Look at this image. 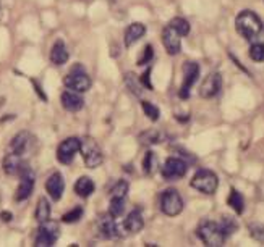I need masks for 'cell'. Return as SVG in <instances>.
I'll return each mask as SVG.
<instances>
[{"instance_id": "obj_34", "label": "cell", "mask_w": 264, "mask_h": 247, "mask_svg": "<svg viewBox=\"0 0 264 247\" xmlns=\"http://www.w3.org/2000/svg\"><path fill=\"white\" fill-rule=\"evenodd\" d=\"M139 139H141V142H143V144H157V142L162 141V136L159 134L157 131L151 129V131L143 132V134L139 136Z\"/></svg>"}, {"instance_id": "obj_10", "label": "cell", "mask_w": 264, "mask_h": 247, "mask_svg": "<svg viewBox=\"0 0 264 247\" xmlns=\"http://www.w3.org/2000/svg\"><path fill=\"white\" fill-rule=\"evenodd\" d=\"M199 78V65L195 61H185L184 65V84H181L178 96L181 99H188L191 87L195 86V82Z\"/></svg>"}, {"instance_id": "obj_28", "label": "cell", "mask_w": 264, "mask_h": 247, "mask_svg": "<svg viewBox=\"0 0 264 247\" xmlns=\"http://www.w3.org/2000/svg\"><path fill=\"white\" fill-rule=\"evenodd\" d=\"M125 212V200L124 199H110L109 205V215L114 218H118Z\"/></svg>"}, {"instance_id": "obj_26", "label": "cell", "mask_w": 264, "mask_h": 247, "mask_svg": "<svg viewBox=\"0 0 264 247\" xmlns=\"http://www.w3.org/2000/svg\"><path fill=\"white\" fill-rule=\"evenodd\" d=\"M128 191H130V184L125 181V179H120L115 186L110 191V199H127L128 195Z\"/></svg>"}, {"instance_id": "obj_33", "label": "cell", "mask_w": 264, "mask_h": 247, "mask_svg": "<svg viewBox=\"0 0 264 247\" xmlns=\"http://www.w3.org/2000/svg\"><path fill=\"white\" fill-rule=\"evenodd\" d=\"M250 58L258 63L264 61V44H253L250 47Z\"/></svg>"}, {"instance_id": "obj_30", "label": "cell", "mask_w": 264, "mask_h": 247, "mask_svg": "<svg viewBox=\"0 0 264 247\" xmlns=\"http://www.w3.org/2000/svg\"><path fill=\"white\" fill-rule=\"evenodd\" d=\"M141 107H143L145 115H146L151 121H157V120H159L160 111H159V108H157L154 104H151V102H148V100H141Z\"/></svg>"}, {"instance_id": "obj_31", "label": "cell", "mask_w": 264, "mask_h": 247, "mask_svg": "<svg viewBox=\"0 0 264 247\" xmlns=\"http://www.w3.org/2000/svg\"><path fill=\"white\" fill-rule=\"evenodd\" d=\"M248 230H250V234L253 239H256L258 242L264 244V224L262 223H251L248 226Z\"/></svg>"}, {"instance_id": "obj_14", "label": "cell", "mask_w": 264, "mask_h": 247, "mask_svg": "<svg viewBox=\"0 0 264 247\" xmlns=\"http://www.w3.org/2000/svg\"><path fill=\"white\" fill-rule=\"evenodd\" d=\"M46 191L54 200L62 199L64 191H65V181H64L62 173L55 171V173L50 174V176L47 178V181H46Z\"/></svg>"}, {"instance_id": "obj_35", "label": "cell", "mask_w": 264, "mask_h": 247, "mask_svg": "<svg viewBox=\"0 0 264 247\" xmlns=\"http://www.w3.org/2000/svg\"><path fill=\"white\" fill-rule=\"evenodd\" d=\"M152 58H154V50H152V46H151V44H148V46L145 47V55L138 60L136 65H138V66L148 65V63H151V61H152Z\"/></svg>"}, {"instance_id": "obj_8", "label": "cell", "mask_w": 264, "mask_h": 247, "mask_svg": "<svg viewBox=\"0 0 264 247\" xmlns=\"http://www.w3.org/2000/svg\"><path fill=\"white\" fill-rule=\"evenodd\" d=\"M58 234H60V226H58L57 221L47 220L44 223H40L37 236H36V241H34V245H37V247H50V245H54L55 241L58 239Z\"/></svg>"}, {"instance_id": "obj_5", "label": "cell", "mask_w": 264, "mask_h": 247, "mask_svg": "<svg viewBox=\"0 0 264 247\" xmlns=\"http://www.w3.org/2000/svg\"><path fill=\"white\" fill-rule=\"evenodd\" d=\"M64 86L73 92H86L91 87V78L86 75L83 66H73V70L64 78Z\"/></svg>"}, {"instance_id": "obj_7", "label": "cell", "mask_w": 264, "mask_h": 247, "mask_svg": "<svg viewBox=\"0 0 264 247\" xmlns=\"http://www.w3.org/2000/svg\"><path fill=\"white\" fill-rule=\"evenodd\" d=\"M19 174V183H18V188L15 192V200L16 202H23L26 199L31 197L33 189H34V171L28 167L25 163V167L22 168V171L18 173Z\"/></svg>"}, {"instance_id": "obj_36", "label": "cell", "mask_w": 264, "mask_h": 247, "mask_svg": "<svg viewBox=\"0 0 264 247\" xmlns=\"http://www.w3.org/2000/svg\"><path fill=\"white\" fill-rule=\"evenodd\" d=\"M125 81H127V86L130 87L131 92H135V94L138 96L139 92H138V87H141V84H138V82H135V75L133 73H128L125 75Z\"/></svg>"}, {"instance_id": "obj_21", "label": "cell", "mask_w": 264, "mask_h": 247, "mask_svg": "<svg viewBox=\"0 0 264 247\" xmlns=\"http://www.w3.org/2000/svg\"><path fill=\"white\" fill-rule=\"evenodd\" d=\"M50 61L54 65L60 66L68 61V50L64 44V40H55V44L52 46V50H50Z\"/></svg>"}, {"instance_id": "obj_3", "label": "cell", "mask_w": 264, "mask_h": 247, "mask_svg": "<svg viewBox=\"0 0 264 247\" xmlns=\"http://www.w3.org/2000/svg\"><path fill=\"white\" fill-rule=\"evenodd\" d=\"M79 152L83 155L86 168H97L104 160L103 150L97 146V142L91 138H85L83 141L79 139Z\"/></svg>"}, {"instance_id": "obj_1", "label": "cell", "mask_w": 264, "mask_h": 247, "mask_svg": "<svg viewBox=\"0 0 264 247\" xmlns=\"http://www.w3.org/2000/svg\"><path fill=\"white\" fill-rule=\"evenodd\" d=\"M235 28L238 31V34L241 37H245L247 40L256 39L262 33V19L251 10H243L235 18Z\"/></svg>"}, {"instance_id": "obj_6", "label": "cell", "mask_w": 264, "mask_h": 247, "mask_svg": "<svg viewBox=\"0 0 264 247\" xmlns=\"http://www.w3.org/2000/svg\"><path fill=\"white\" fill-rule=\"evenodd\" d=\"M160 210L167 217H177L184 212V199L177 189H167L160 195Z\"/></svg>"}, {"instance_id": "obj_37", "label": "cell", "mask_w": 264, "mask_h": 247, "mask_svg": "<svg viewBox=\"0 0 264 247\" xmlns=\"http://www.w3.org/2000/svg\"><path fill=\"white\" fill-rule=\"evenodd\" d=\"M149 78H151V68H148L143 75H141V78H139V84L141 86H145L146 89H149V91H152V84H151V81H149Z\"/></svg>"}, {"instance_id": "obj_16", "label": "cell", "mask_w": 264, "mask_h": 247, "mask_svg": "<svg viewBox=\"0 0 264 247\" xmlns=\"http://www.w3.org/2000/svg\"><path fill=\"white\" fill-rule=\"evenodd\" d=\"M162 44H164L166 50L170 55H177L181 50L180 36L170 26H166L164 29H162Z\"/></svg>"}, {"instance_id": "obj_17", "label": "cell", "mask_w": 264, "mask_h": 247, "mask_svg": "<svg viewBox=\"0 0 264 247\" xmlns=\"http://www.w3.org/2000/svg\"><path fill=\"white\" fill-rule=\"evenodd\" d=\"M60 100H62L64 108L68 111H79L85 105L83 97L78 96V92H73V91H65L64 94L60 96Z\"/></svg>"}, {"instance_id": "obj_11", "label": "cell", "mask_w": 264, "mask_h": 247, "mask_svg": "<svg viewBox=\"0 0 264 247\" xmlns=\"http://www.w3.org/2000/svg\"><path fill=\"white\" fill-rule=\"evenodd\" d=\"M34 144H36V139L31 132L19 131L18 134L12 139V142H10V149H12V152L18 153L19 157H25L26 153L33 150Z\"/></svg>"}, {"instance_id": "obj_19", "label": "cell", "mask_w": 264, "mask_h": 247, "mask_svg": "<svg viewBox=\"0 0 264 247\" xmlns=\"http://www.w3.org/2000/svg\"><path fill=\"white\" fill-rule=\"evenodd\" d=\"M143 226H145V218H143V213H141L138 209L130 212L124 221V228L128 233H138L143 230Z\"/></svg>"}, {"instance_id": "obj_12", "label": "cell", "mask_w": 264, "mask_h": 247, "mask_svg": "<svg viewBox=\"0 0 264 247\" xmlns=\"http://www.w3.org/2000/svg\"><path fill=\"white\" fill-rule=\"evenodd\" d=\"M76 152H79V139L78 138H68L58 146L57 160L64 165H70L73 162Z\"/></svg>"}, {"instance_id": "obj_18", "label": "cell", "mask_w": 264, "mask_h": 247, "mask_svg": "<svg viewBox=\"0 0 264 247\" xmlns=\"http://www.w3.org/2000/svg\"><path fill=\"white\" fill-rule=\"evenodd\" d=\"M2 167H4V171L7 174H18L19 171H22V168L25 167V162H23V157H19L18 153L15 152H10L5 155L4 162H2Z\"/></svg>"}, {"instance_id": "obj_22", "label": "cell", "mask_w": 264, "mask_h": 247, "mask_svg": "<svg viewBox=\"0 0 264 247\" xmlns=\"http://www.w3.org/2000/svg\"><path fill=\"white\" fill-rule=\"evenodd\" d=\"M73 189H75V192L79 195V197L86 199V197H89V195L94 192L96 186H94V181L91 179V178H88V176H81V178L75 183Z\"/></svg>"}, {"instance_id": "obj_32", "label": "cell", "mask_w": 264, "mask_h": 247, "mask_svg": "<svg viewBox=\"0 0 264 247\" xmlns=\"http://www.w3.org/2000/svg\"><path fill=\"white\" fill-rule=\"evenodd\" d=\"M81 217H83V209H81V207H75V209H72L70 212L64 213L62 221L64 223H76V221L81 220Z\"/></svg>"}, {"instance_id": "obj_29", "label": "cell", "mask_w": 264, "mask_h": 247, "mask_svg": "<svg viewBox=\"0 0 264 247\" xmlns=\"http://www.w3.org/2000/svg\"><path fill=\"white\" fill-rule=\"evenodd\" d=\"M156 167H157V157L151 150L146 152L145 160H143V170H145V173L146 174H154L156 173Z\"/></svg>"}, {"instance_id": "obj_24", "label": "cell", "mask_w": 264, "mask_h": 247, "mask_svg": "<svg viewBox=\"0 0 264 247\" xmlns=\"http://www.w3.org/2000/svg\"><path fill=\"white\" fill-rule=\"evenodd\" d=\"M227 204L230 207L237 212V215H241L243 210H245V199H243V195L237 191V189H232L230 191V195H229V200Z\"/></svg>"}, {"instance_id": "obj_2", "label": "cell", "mask_w": 264, "mask_h": 247, "mask_svg": "<svg viewBox=\"0 0 264 247\" xmlns=\"http://www.w3.org/2000/svg\"><path fill=\"white\" fill-rule=\"evenodd\" d=\"M196 234L208 247H220L224 245V241H226V236L220 231L219 223L212 220H202L198 226Z\"/></svg>"}, {"instance_id": "obj_15", "label": "cell", "mask_w": 264, "mask_h": 247, "mask_svg": "<svg viewBox=\"0 0 264 247\" xmlns=\"http://www.w3.org/2000/svg\"><path fill=\"white\" fill-rule=\"evenodd\" d=\"M97 231H99V236H103L104 239H114L118 236V224L115 218L107 213V215H103V217H99Z\"/></svg>"}, {"instance_id": "obj_4", "label": "cell", "mask_w": 264, "mask_h": 247, "mask_svg": "<svg viewBox=\"0 0 264 247\" xmlns=\"http://www.w3.org/2000/svg\"><path fill=\"white\" fill-rule=\"evenodd\" d=\"M191 188L202 194H214L219 186L217 174L211 170H199L190 181Z\"/></svg>"}, {"instance_id": "obj_27", "label": "cell", "mask_w": 264, "mask_h": 247, "mask_svg": "<svg viewBox=\"0 0 264 247\" xmlns=\"http://www.w3.org/2000/svg\"><path fill=\"white\" fill-rule=\"evenodd\" d=\"M219 228H220V231L224 233V236L227 238V236L233 234L238 230V223L233 218H230V217H222V220L219 223Z\"/></svg>"}, {"instance_id": "obj_25", "label": "cell", "mask_w": 264, "mask_h": 247, "mask_svg": "<svg viewBox=\"0 0 264 247\" xmlns=\"http://www.w3.org/2000/svg\"><path fill=\"white\" fill-rule=\"evenodd\" d=\"M169 26H170L172 29H174L180 37H184V36H188V34H190V23L187 21L185 18L175 16L174 19H170Z\"/></svg>"}, {"instance_id": "obj_20", "label": "cell", "mask_w": 264, "mask_h": 247, "mask_svg": "<svg viewBox=\"0 0 264 247\" xmlns=\"http://www.w3.org/2000/svg\"><path fill=\"white\" fill-rule=\"evenodd\" d=\"M146 34V26L143 23H131L125 29V46L130 47Z\"/></svg>"}, {"instance_id": "obj_23", "label": "cell", "mask_w": 264, "mask_h": 247, "mask_svg": "<svg viewBox=\"0 0 264 247\" xmlns=\"http://www.w3.org/2000/svg\"><path fill=\"white\" fill-rule=\"evenodd\" d=\"M50 213H52V209H50V204L47 199H39L37 207H36V220L39 223H44L47 220H50Z\"/></svg>"}, {"instance_id": "obj_39", "label": "cell", "mask_w": 264, "mask_h": 247, "mask_svg": "<svg viewBox=\"0 0 264 247\" xmlns=\"http://www.w3.org/2000/svg\"><path fill=\"white\" fill-rule=\"evenodd\" d=\"M0 217H2L4 221H10V220L13 218V215L10 213V212H2V213H0Z\"/></svg>"}, {"instance_id": "obj_9", "label": "cell", "mask_w": 264, "mask_h": 247, "mask_svg": "<svg viewBox=\"0 0 264 247\" xmlns=\"http://www.w3.org/2000/svg\"><path fill=\"white\" fill-rule=\"evenodd\" d=\"M187 170H188V163L184 159L172 157V159H167V162L162 165L160 173L166 179L172 181V179L184 178L187 174Z\"/></svg>"}, {"instance_id": "obj_13", "label": "cell", "mask_w": 264, "mask_h": 247, "mask_svg": "<svg viewBox=\"0 0 264 247\" xmlns=\"http://www.w3.org/2000/svg\"><path fill=\"white\" fill-rule=\"evenodd\" d=\"M222 87V75L220 73H211L199 87V96L202 99H212L219 94Z\"/></svg>"}, {"instance_id": "obj_38", "label": "cell", "mask_w": 264, "mask_h": 247, "mask_svg": "<svg viewBox=\"0 0 264 247\" xmlns=\"http://www.w3.org/2000/svg\"><path fill=\"white\" fill-rule=\"evenodd\" d=\"M31 82H33V86H34V91H36V94L40 97V100L43 102H47V96L43 92V87H40V84L36 81V79H31Z\"/></svg>"}]
</instances>
